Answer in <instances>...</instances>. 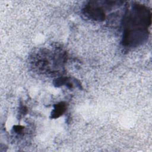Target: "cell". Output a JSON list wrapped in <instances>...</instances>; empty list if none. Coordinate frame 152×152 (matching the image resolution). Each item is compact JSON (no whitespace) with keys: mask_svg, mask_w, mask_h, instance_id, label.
<instances>
[{"mask_svg":"<svg viewBox=\"0 0 152 152\" xmlns=\"http://www.w3.org/2000/svg\"><path fill=\"white\" fill-rule=\"evenodd\" d=\"M86 13L90 17L95 20H103L104 14L103 11L99 8H94L93 7H87L86 9Z\"/></svg>","mask_w":152,"mask_h":152,"instance_id":"obj_1","label":"cell"},{"mask_svg":"<svg viewBox=\"0 0 152 152\" xmlns=\"http://www.w3.org/2000/svg\"><path fill=\"white\" fill-rule=\"evenodd\" d=\"M66 109V104L64 102L59 103L55 104L54 106V109L52 112L51 117L52 118H57L61 116Z\"/></svg>","mask_w":152,"mask_h":152,"instance_id":"obj_2","label":"cell"},{"mask_svg":"<svg viewBox=\"0 0 152 152\" xmlns=\"http://www.w3.org/2000/svg\"><path fill=\"white\" fill-rule=\"evenodd\" d=\"M23 129V127L21 126H14V130L15 132L19 133V132H21V131Z\"/></svg>","mask_w":152,"mask_h":152,"instance_id":"obj_3","label":"cell"}]
</instances>
